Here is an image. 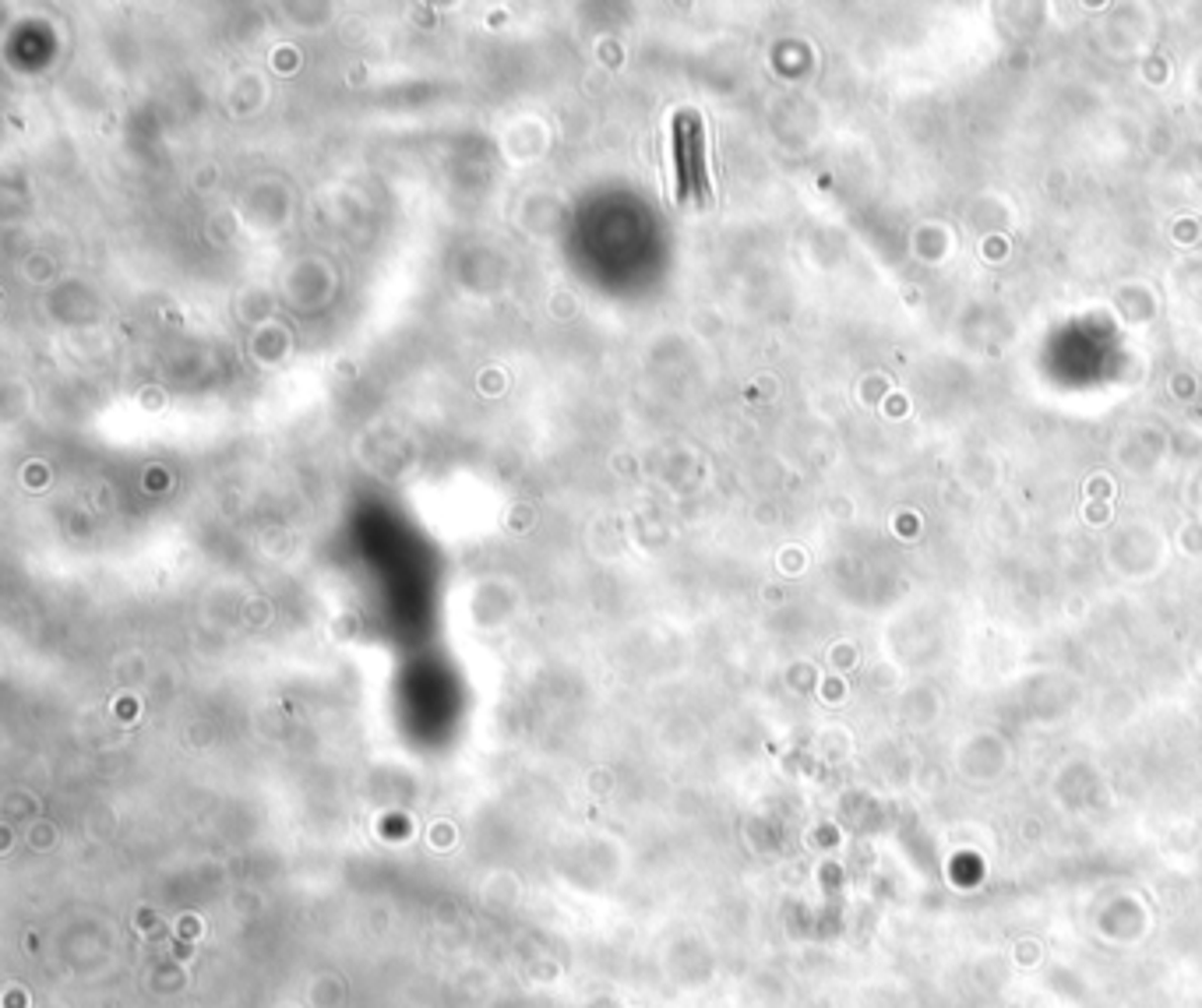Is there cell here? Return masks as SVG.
<instances>
[{"label":"cell","instance_id":"1","mask_svg":"<svg viewBox=\"0 0 1202 1008\" xmlns=\"http://www.w3.org/2000/svg\"><path fill=\"white\" fill-rule=\"evenodd\" d=\"M698 131L688 128V124H678V152H681V166H685V177H681V187H694L698 191V180H694V166H698V177H702V187H705V166L698 159Z\"/></svg>","mask_w":1202,"mask_h":1008}]
</instances>
